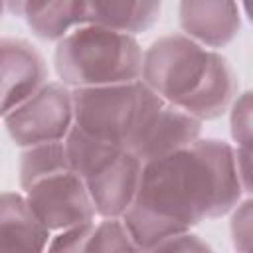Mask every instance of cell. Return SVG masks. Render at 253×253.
<instances>
[{"label": "cell", "instance_id": "6da1fadb", "mask_svg": "<svg viewBox=\"0 0 253 253\" xmlns=\"http://www.w3.org/2000/svg\"><path fill=\"white\" fill-rule=\"evenodd\" d=\"M243 192L235 148L219 138H198L142 164L136 196L121 219L138 249H148L229 213Z\"/></svg>", "mask_w": 253, "mask_h": 253}, {"label": "cell", "instance_id": "7a4b0ae2", "mask_svg": "<svg viewBox=\"0 0 253 253\" xmlns=\"http://www.w3.org/2000/svg\"><path fill=\"white\" fill-rule=\"evenodd\" d=\"M140 81L164 103L200 123L219 119L239 89L227 57L184 34L162 36L142 51Z\"/></svg>", "mask_w": 253, "mask_h": 253}, {"label": "cell", "instance_id": "3957f363", "mask_svg": "<svg viewBox=\"0 0 253 253\" xmlns=\"http://www.w3.org/2000/svg\"><path fill=\"white\" fill-rule=\"evenodd\" d=\"M53 63L69 89L126 85L140 81L142 47L132 36L85 24L57 42Z\"/></svg>", "mask_w": 253, "mask_h": 253}, {"label": "cell", "instance_id": "277c9868", "mask_svg": "<svg viewBox=\"0 0 253 253\" xmlns=\"http://www.w3.org/2000/svg\"><path fill=\"white\" fill-rule=\"evenodd\" d=\"M162 101L142 81L71 89V130L87 140L126 150L148 111Z\"/></svg>", "mask_w": 253, "mask_h": 253}, {"label": "cell", "instance_id": "5b68a950", "mask_svg": "<svg viewBox=\"0 0 253 253\" xmlns=\"http://www.w3.org/2000/svg\"><path fill=\"white\" fill-rule=\"evenodd\" d=\"M10 138L24 148L61 142L73 125L71 89L63 83H45L28 101L4 117Z\"/></svg>", "mask_w": 253, "mask_h": 253}, {"label": "cell", "instance_id": "8992f818", "mask_svg": "<svg viewBox=\"0 0 253 253\" xmlns=\"http://www.w3.org/2000/svg\"><path fill=\"white\" fill-rule=\"evenodd\" d=\"M24 198L49 231H63L93 223L95 210L85 182L71 170L47 176L28 190Z\"/></svg>", "mask_w": 253, "mask_h": 253}, {"label": "cell", "instance_id": "52a82bcc", "mask_svg": "<svg viewBox=\"0 0 253 253\" xmlns=\"http://www.w3.org/2000/svg\"><path fill=\"white\" fill-rule=\"evenodd\" d=\"M200 121L164 101H158L144 117L126 152L138 158L140 164H146L194 144L200 138Z\"/></svg>", "mask_w": 253, "mask_h": 253}, {"label": "cell", "instance_id": "ba28073f", "mask_svg": "<svg viewBox=\"0 0 253 253\" xmlns=\"http://www.w3.org/2000/svg\"><path fill=\"white\" fill-rule=\"evenodd\" d=\"M45 83V61L32 43L20 38H0V117L4 119Z\"/></svg>", "mask_w": 253, "mask_h": 253}, {"label": "cell", "instance_id": "9c48e42d", "mask_svg": "<svg viewBox=\"0 0 253 253\" xmlns=\"http://www.w3.org/2000/svg\"><path fill=\"white\" fill-rule=\"evenodd\" d=\"M140 170V160L123 150L89 172L83 182L89 192L95 215H101L103 219L123 217L136 196Z\"/></svg>", "mask_w": 253, "mask_h": 253}, {"label": "cell", "instance_id": "30bf717a", "mask_svg": "<svg viewBox=\"0 0 253 253\" xmlns=\"http://www.w3.org/2000/svg\"><path fill=\"white\" fill-rule=\"evenodd\" d=\"M178 22L184 36L215 51L237 38L241 12L229 0H184L178 6Z\"/></svg>", "mask_w": 253, "mask_h": 253}, {"label": "cell", "instance_id": "8fae6325", "mask_svg": "<svg viewBox=\"0 0 253 253\" xmlns=\"http://www.w3.org/2000/svg\"><path fill=\"white\" fill-rule=\"evenodd\" d=\"M51 231L20 192H0V253H45Z\"/></svg>", "mask_w": 253, "mask_h": 253}, {"label": "cell", "instance_id": "7c38bea8", "mask_svg": "<svg viewBox=\"0 0 253 253\" xmlns=\"http://www.w3.org/2000/svg\"><path fill=\"white\" fill-rule=\"evenodd\" d=\"M6 10L22 16L28 28L42 40L59 42L75 28L87 24V2L79 0L8 2Z\"/></svg>", "mask_w": 253, "mask_h": 253}, {"label": "cell", "instance_id": "4fadbf2b", "mask_svg": "<svg viewBox=\"0 0 253 253\" xmlns=\"http://www.w3.org/2000/svg\"><path fill=\"white\" fill-rule=\"evenodd\" d=\"M160 2H87V24L103 26L126 36L146 32L160 18Z\"/></svg>", "mask_w": 253, "mask_h": 253}, {"label": "cell", "instance_id": "5bb4252c", "mask_svg": "<svg viewBox=\"0 0 253 253\" xmlns=\"http://www.w3.org/2000/svg\"><path fill=\"white\" fill-rule=\"evenodd\" d=\"M65 170H71V168L65 156L63 140L26 148L20 156V188L28 190L36 182Z\"/></svg>", "mask_w": 253, "mask_h": 253}, {"label": "cell", "instance_id": "9a60e30c", "mask_svg": "<svg viewBox=\"0 0 253 253\" xmlns=\"http://www.w3.org/2000/svg\"><path fill=\"white\" fill-rule=\"evenodd\" d=\"M85 253H140V249L123 219L111 217L93 225V233L87 241Z\"/></svg>", "mask_w": 253, "mask_h": 253}, {"label": "cell", "instance_id": "2e32d148", "mask_svg": "<svg viewBox=\"0 0 253 253\" xmlns=\"http://www.w3.org/2000/svg\"><path fill=\"white\" fill-rule=\"evenodd\" d=\"M231 136L237 142V148H251V93L245 91L237 95L231 103L229 117Z\"/></svg>", "mask_w": 253, "mask_h": 253}, {"label": "cell", "instance_id": "e0dca14e", "mask_svg": "<svg viewBox=\"0 0 253 253\" xmlns=\"http://www.w3.org/2000/svg\"><path fill=\"white\" fill-rule=\"evenodd\" d=\"M93 225L95 223H85V225L57 231V235L49 239L45 253H85L87 241L93 233Z\"/></svg>", "mask_w": 253, "mask_h": 253}, {"label": "cell", "instance_id": "ac0fdd59", "mask_svg": "<svg viewBox=\"0 0 253 253\" xmlns=\"http://www.w3.org/2000/svg\"><path fill=\"white\" fill-rule=\"evenodd\" d=\"M231 215V239L237 253H251V198L241 200Z\"/></svg>", "mask_w": 253, "mask_h": 253}, {"label": "cell", "instance_id": "d6986e66", "mask_svg": "<svg viewBox=\"0 0 253 253\" xmlns=\"http://www.w3.org/2000/svg\"><path fill=\"white\" fill-rule=\"evenodd\" d=\"M140 253H211V247L198 235L184 233L164 239L148 249H140Z\"/></svg>", "mask_w": 253, "mask_h": 253}, {"label": "cell", "instance_id": "ffe728a7", "mask_svg": "<svg viewBox=\"0 0 253 253\" xmlns=\"http://www.w3.org/2000/svg\"><path fill=\"white\" fill-rule=\"evenodd\" d=\"M4 10H6V4H4V2H0V18H2V14H4Z\"/></svg>", "mask_w": 253, "mask_h": 253}]
</instances>
